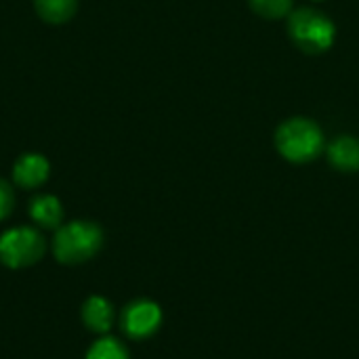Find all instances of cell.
Listing matches in <instances>:
<instances>
[{
    "label": "cell",
    "mask_w": 359,
    "mask_h": 359,
    "mask_svg": "<svg viewBox=\"0 0 359 359\" xmlns=\"http://www.w3.org/2000/svg\"><path fill=\"white\" fill-rule=\"evenodd\" d=\"M288 32L292 42L311 55L328 50L334 42V23L316 8H299L290 13Z\"/></svg>",
    "instance_id": "obj_3"
},
{
    "label": "cell",
    "mask_w": 359,
    "mask_h": 359,
    "mask_svg": "<svg viewBox=\"0 0 359 359\" xmlns=\"http://www.w3.org/2000/svg\"><path fill=\"white\" fill-rule=\"evenodd\" d=\"M15 206V196H13V189L6 181L0 179V221H4L11 210Z\"/></svg>",
    "instance_id": "obj_13"
},
{
    "label": "cell",
    "mask_w": 359,
    "mask_h": 359,
    "mask_svg": "<svg viewBox=\"0 0 359 359\" xmlns=\"http://www.w3.org/2000/svg\"><path fill=\"white\" fill-rule=\"evenodd\" d=\"M278 151L294 164L316 160L324 149V135L320 126L307 118H290L276 130Z\"/></svg>",
    "instance_id": "obj_2"
},
{
    "label": "cell",
    "mask_w": 359,
    "mask_h": 359,
    "mask_svg": "<svg viewBox=\"0 0 359 359\" xmlns=\"http://www.w3.org/2000/svg\"><path fill=\"white\" fill-rule=\"evenodd\" d=\"M252 11L267 19H278L290 13L292 0H248Z\"/></svg>",
    "instance_id": "obj_12"
},
{
    "label": "cell",
    "mask_w": 359,
    "mask_h": 359,
    "mask_svg": "<svg viewBox=\"0 0 359 359\" xmlns=\"http://www.w3.org/2000/svg\"><path fill=\"white\" fill-rule=\"evenodd\" d=\"M103 244V231L90 221H72L61 225L53 238V255L59 263L78 265L93 259Z\"/></svg>",
    "instance_id": "obj_1"
},
{
    "label": "cell",
    "mask_w": 359,
    "mask_h": 359,
    "mask_svg": "<svg viewBox=\"0 0 359 359\" xmlns=\"http://www.w3.org/2000/svg\"><path fill=\"white\" fill-rule=\"evenodd\" d=\"M86 359H130L128 358V349L114 337H103L99 341L93 343V347L88 349Z\"/></svg>",
    "instance_id": "obj_11"
},
{
    "label": "cell",
    "mask_w": 359,
    "mask_h": 359,
    "mask_svg": "<svg viewBox=\"0 0 359 359\" xmlns=\"http://www.w3.org/2000/svg\"><path fill=\"white\" fill-rule=\"evenodd\" d=\"M328 160L337 170H343V172L359 170V141L349 135L337 137L328 145Z\"/></svg>",
    "instance_id": "obj_8"
},
{
    "label": "cell",
    "mask_w": 359,
    "mask_h": 359,
    "mask_svg": "<svg viewBox=\"0 0 359 359\" xmlns=\"http://www.w3.org/2000/svg\"><path fill=\"white\" fill-rule=\"evenodd\" d=\"M82 322L90 332L107 334L116 322V311L111 303L103 297H88L82 305Z\"/></svg>",
    "instance_id": "obj_7"
},
{
    "label": "cell",
    "mask_w": 359,
    "mask_h": 359,
    "mask_svg": "<svg viewBox=\"0 0 359 359\" xmlns=\"http://www.w3.org/2000/svg\"><path fill=\"white\" fill-rule=\"evenodd\" d=\"M38 15L48 23H63L74 17L78 0H34Z\"/></svg>",
    "instance_id": "obj_10"
},
{
    "label": "cell",
    "mask_w": 359,
    "mask_h": 359,
    "mask_svg": "<svg viewBox=\"0 0 359 359\" xmlns=\"http://www.w3.org/2000/svg\"><path fill=\"white\" fill-rule=\"evenodd\" d=\"M29 217L42 229H59L63 221V206L55 196H36L29 202Z\"/></svg>",
    "instance_id": "obj_9"
},
{
    "label": "cell",
    "mask_w": 359,
    "mask_h": 359,
    "mask_svg": "<svg viewBox=\"0 0 359 359\" xmlns=\"http://www.w3.org/2000/svg\"><path fill=\"white\" fill-rule=\"evenodd\" d=\"M50 172V164L40 154H23L15 166H13V179L23 189H36L40 187Z\"/></svg>",
    "instance_id": "obj_6"
},
{
    "label": "cell",
    "mask_w": 359,
    "mask_h": 359,
    "mask_svg": "<svg viewBox=\"0 0 359 359\" xmlns=\"http://www.w3.org/2000/svg\"><path fill=\"white\" fill-rule=\"evenodd\" d=\"M46 242L34 227H13L0 236V263L11 269H23L42 259Z\"/></svg>",
    "instance_id": "obj_4"
},
{
    "label": "cell",
    "mask_w": 359,
    "mask_h": 359,
    "mask_svg": "<svg viewBox=\"0 0 359 359\" xmlns=\"http://www.w3.org/2000/svg\"><path fill=\"white\" fill-rule=\"evenodd\" d=\"M120 324H122V330L126 337H130L135 341L147 339L158 332V328L162 324V309L158 303L147 301V299L133 301L122 311Z\"/></svg>",
    "instance_id": "obj_5"
}]
</instances>
